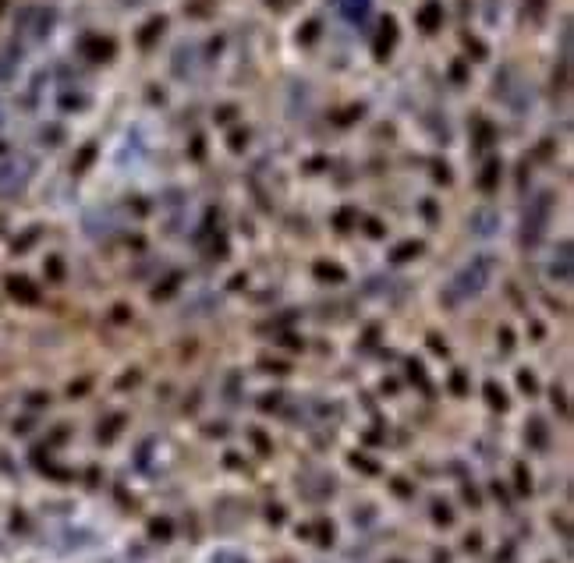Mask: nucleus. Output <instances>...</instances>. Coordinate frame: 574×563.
<instances>
[{
	"label": "nucleus",
	"instance_id": "ddd939ff",
	"mask_svg": "<svg viewBox=\"0 0 574 563\" xmlns=\"http://www.w3.org/2000/svg\"><path fill=\"white\" fill-rule=\"evenodd\" d=\"M433 514H436V521H440V525H450V510H447L443 503H436V507H433Z\"/></svg>",
	"mask_w": 574,
	"mask_h": 563
},
{
	"label": "nucleus",
	"instance_id": "9d476101",
	"mask_svg": "<svg viewBox=\"0 0 574 563\" xmlns=\"http://www.w3.org/2000/svg\"><path fill=\"white\" fill-rule=\"evenodd\" d=\"M528 486H532V478H528V471L518 464V492H528Z\"/></svg>",
	"mask_w": 574,
	"mask_h": 563
},
{
	"label": "nucleus",
	"instance_id": "7ed1b4c3",
	"mask_svg": "<svg viewBox=\"0 0 574 563\" xmlns=\"http://www.w3.org/2000/svg\"><path fill=\"white\" fill-rule=\"evenodd\" d=\"M471 231H475L479 238H493V234L500 231V216H497L493 210H482V213L471 216Z\"/></svg>",
	"mask_w": 574,
	"mask_h": 563
},
{
	"label": "nucleus",
	"instance_id": "f8f14e48",
	"mask_svg": "<svg viewBox=\"0 0 574 563\" xmlns=\"http://www.w3.org/2000/svg\"><path fill=\"white\" fill-rule=\"evenodd\" d=\"M497 184V166H486V174H482V188H493Z\"/></svg>",
	"mask_w": 574,
	"mask_h": 563
},
{
	"label": "nucleus",
	"instance_id": "1a4fd4ad",
	"mask_svg": "<svg viewBox=\"0 0 574 563\" xmlns=\"http://www.w3.org/2000/svg\"><path fill=\"white\" fill-rule=\"evenodd\" d=\"M316 273H319L323 280H326V277H330V280H344V269H337V266H323V262H319Z\"/></svg>",
	"mask_w": 574,
	"mask_h": 563
},
{
	"label": "nucleus",
	"instance_id": "6e6552de",
	"mask_svg": "<svg viewBox=\"0 0 574 563\" xmlns=\"http://www.w3.org/2000/svg\"><path fill=\"white\" fill-rule=\"evenodd\" d=\"M419 252H422V245L419 241H408V245H401L397 252H394V262H404L408 255H419Z\"/></svg>",
	"mask_w": 574,
	"mask_h": 563
},
{
	"label": "nucleus",
	"instance_id": "f257e3e1",
	"mask_svg": "<svg viewBox=\"0 0 574 563\" xmlns=\"http://www.w3.org/2000/svg\"><path fill=\"white\" fill-rule=\"evenodd\" d=\"M489 277H493V259H489V255H475L454 280H450L447 301L458 305V301H468V298H479L482 290H486V284H489Z\"/></svg>",
	"mask_w": 574,
	"mask_h": 563
},
{
	"label": "nucleus",
	"instance_id": "2eb2a0df",
	"mask_svg": "<svg viewBox=\"0 0 574 563\" xmlns=\"http://www.w3.org/2000/svg\"><path fill=\"white\" fill-rule=\"evenodd\" d=\"M450 386H454L458 393H464V375H461V372H454V379H450Z\"/></svg>",
	"mask_w": 574,
	"mask_h": 563
},
{
	"label": "nucleus",
	"instance_id": "39448f33",
	"mask_svg": "<svg viewBox=\"0 0 574 563\" xmlns=\"http://www.w3.org/2000/svg\"><path fill=\"white\" fill-rule=\"evenodd\" d=\"M8 287H11V295H14V298H22V301H36V298H39V295H36V287H32L29 280H22V277H11Z\"/></svg>",
	"mask_w": 574,
	"mask_h": 563
},
{
	"label": "nucleus",
	"instance_id": "f03ea898",
	"mask_svg": "<svg viewBox=\"0 0 574 563\" xmlns=\"http://www.w3.org/2000/svg\"><path fill=\"white\" fill-rule=\"evenodd\" d=\"M549 216H553V195L542 192L536 202L528 205V213H525V245H536L542 234H546V227H549Z\"/></svg>",
	"mask_w": 574,
	"mask_h": 563
},
{
	"label": "nucleus",
	"instance_id": "423d86ee",
	"mask_svg": "<svg viewBox=\"0 0 574 563\" xmlns=\"http://www.w3.org/2000/svg\"><path fill=\"white\" fill-rule=\"evenodd\" d=\"M486 401H489V408H500V411L507 408V397L497 383H486Z\"/></svg>",
	"mask_w": 574,
	"mask_h": 563
},
{
	"label": "nucleus",
	"instance_id": "0eeeda50",
	"mask_svg": "<svg viewBox=\"0 0 574 563\" xmlns=\"http://www.w3.org/2000/svg\"><path fill=\"white\" fill-rule=\"evenodd\" d=\"M528 432H532V443H536V447H546V425H542V418H532Z\"/></svg>",
	"mask_w": 574,
	"mask_h": 563
},
{
	"label": "nucleus",
	"instance_id": "20e7f679",
	"mask_svg": "<svg viewBox=\"0 0 574 563\" xmlns=\"http://www.w3.org/2000/svg\"><path fill=\"white\" fill-rule=\"evenodd\" d=\"M549 277H557V280H567V277H571V241H560V248L553 252Z\"/></svg>",
	"mask_w": 574,
	"mask_h": 563
},
{
	"label": "nucleus",
	"instance_id": "4468645a",
	"mask_svg": "<svg viewBox=\"0 0 574 563\" xmlns=\"http://www.w3.org/2000/svg\"><path fill=\"white\" fill-rule=\"evenodd\" d=\"M153 535H163V538H167V535H171V525H167V521H156V525H153Z\"/></svg>",
	"mask_w": 574,
	"mask_h": 563
},
{
	"label": "nucleus",
	"instance_id": "9b49d317",
	"mask_svg": "<svg viewBox=\"0 0 574 563\" xmlns=\"http://www.w3.org/2000/svg\"><path fill=\"white\" fill-rule=\"evenodd\" d=\"M518 383H521V390L536 393V379H532V372H521V375H518Z\"/></svg>",
	"mask_w": 574,
	"mask_h": 563
}]
</instances>
